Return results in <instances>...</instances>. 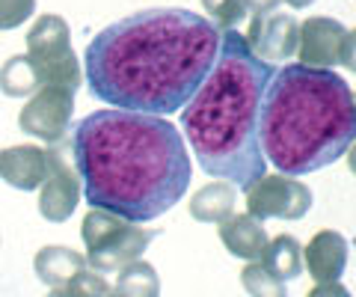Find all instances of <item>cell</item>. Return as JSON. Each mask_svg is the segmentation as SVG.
<instances>
[{"label":"cell","mask_w":356,"mask_h":297,"mask_svg":"<svg viewBox=\"0 0 356 297\" xmlns=\"http://www.w3.org/2000/svg\"><path fill=\"white\" fill-rule=\"evenodd\" d=\"M222 30L191 9H143L92 36L83 78L98 102L146 116L178 113L208 78Z\"/></svg>","instance_id":"1"},{"label":"cell","mask_w":356,"mask_h":297,"mask_svg":"<svg viewBox=\"0 0 356 297\" xmlns=\"http://www.w3.org/2000/svg\"><path fill=\"white\" fill-rule=\"evenodd\" d=\"M74 172L92 208L152 223L191 188V155L163 116L95 110L74 125Z\"/></svg>","instance_id":"2"},{"label":"cell","mask_w":356,"mask_h":297,"mask_svg":"<svg viewBox=\"0 0 356 297\" xmlns=\"http://www.w3.org/2000/svg\"><path fill=\"white\" fill-rule=\"evenodd\" d=\"M276 69L250 51L238 30H222L208 78L181 107V131L211 179L247 191L267 175L259 146V110Z\"/></svg>","instance_id":"3"},{"label":"cell","mask_w":356,"mask_h":297,"mask_svg":"<svg viewBox=\"0 0 356 297\" xmlns=\"http://www.w3.org/2000/svg\"><path fill=\"white\" fill-rule=\"evenodd\" d=\"M356 102L350 83L332 69L285 65L267 83L259 110V146L264 161L288 179L336 163L350 152Z\"/></svg>","instance_id":"4"},{"label":"cell","mask_w":356,"mask_h":297,"mask_svg":"<svg viewBox=\"0 0 356 297\" xmlns=\"http://www.w3.org/2000/svg\"><path fill=\"white\" fill-rule=\"evenodd\" d=\"M154 235L158 232L143 229L137 223H128V220L102 211V208H92L81 223L86 265L95 273H113L131 265V262L143 259V252L149 250Z\"/></svg>","instance_id":"5"},{"label":"cell","mask_w":356,"mask_h":297,"mask_svg":"<svg viewBox=\"0 0 356 297\" xmlns=\"http://www.w3.org/2000/svg\"><path fill=\"white\" fill-rule=\"evenodd\" d=\"M39 86H63L77 93L83 83V69L72 51V30L60 15H39L27 33V54Z\"/></svg>","instance_id":"6"},{"label":"cell","mask_w":356,"mask_h":297,"mask_svg":"<svg viewBox=\"0 0 356 297\" xmlns=\"http://www.w3.org/2000/svg\"><path fill=\"white\" fill-rule=\"evenodd\" d=\"M297 57H300V65H309V69L344 65L348 72H353V57H356L353 30L344 27L336 18L312 15L300 24Z\"/></svg>","instance_id":"7"},{"label":"cell","mask_w":356,"mask_h":297,"mask_svg":"<svg viewBox=\"0 0 356 297\" xmlns=\"http://www.w3.org/2000/svg\"><path fill=\"white\" fill-rule=\"evenodd\" d=\"M243 193H247V214L255 220H300L312 208L309 184L288 175H261Z\"/></svg>","instance_id":"8"},{"label":"cell","mask_w":356,"mask_h":297,"mask_svg":"<svg viewBox=\"0 0 356 297\" xmlns=\"http://www.w3.org/2000/svg\"><path fill=\"white\" fill-rule=\"evenodd\" d=\"M72 113H74V93L63 90V86H39L30 95V102L21 107L18 125L24 134L36 140L60 143L72 125Z\"/></svg>","instance_id":"9"},{"label":"cell","mask_w":356,"mask_h":297,"mask_svg":"<svg viewBox=\"0 0 356 297\" xmlns=\"http://www.w3.org/2000/svg\"><path fill=\"white\" fill-rule=\"evenodd\" d=\"M247 45L259 60L276 63V60H291L297 54V39H300V24L294 15L288 13H270V15H252Z\"/></svg>","instance_id":"10"},{"label":"cell","mask_w":356,"mask_h":297,"mask_svg":"<svg viewBox=\"0 0 356 297\" xmlns=\"http://www.w3.org/2000/svg\"><path fill=\"white\" fill-rule=\"evenodd\" d=\"M81 202V179L57 149H51V175L39 193V214L48 223H65Z\"/></svg>","instance_id":"11"},{"label":"cell","mask_w":356,"mask_h":297,"mask_svg":"<svg viewBox=\"0 0 356 297\" xmlns=\"http://www.w3.org/2000/svg\"><path fill=\"white\" fill-rule=\"evenodd\" d=\"M348 238L336 229H321L303 247V268L315 282H339L348 268Z\"/></svg>","instance_id":"12"},{"label":"cell","mask_w":356,"mask_h":297,"mask_svg":"<svg viewBox=\"0 0 356 297\" xmlns=\"http://www.w3.org/2000/svg\"><path fill=\"white\" fill-rule=\"evenodd\" d=\"M51 175V149L13 146L0 149V179L15 191H36Z\"/></svg>","instance_id":"13"},{"label":"cell","mask_w":356,"mask_h":297,"mask_svg":"<svg viewBox=\"0 0 356 297\" xmlns=\"http://www.w3.org/2000/svg\"><path fill=\"white\" fill-rule=\"evenodd\" d=\"M217 235L235 259H243V262H259L261 252L267 247V232L261 226V220H255L250 214H232L226 217L222 223L217 226Z\"/></svg>","instance_id":"14"},{"label":"cell","mask_w":356,"mask_h":297,"mask_svg":"<svg viewBox=\"0 0 356 297\" xmlns=\"http://www.w3.org/2000/svg\"><path fill=\"white\" fill-rule=\"evenodd\" d=\"M81 268H86V256L83 252H77L72 247H63V244H48L36 252V259H33V271H36V277L51 285V289H60L65 285Z\"/></svg>","instance_id":"15"},{"label":"cell","mask_w":356,"mask_h":297,"mask_svg":"<svg viewBox=\"0 0 356 297\" xmlns=\"http://www.w3.org/2000/svg\"><path fill=\"white\" fill-rule=\"evenodd\" d=\"M238 193L229 182H208L199 188L191 200V217L199 223H222L226 217L235 214Z\"/></svg>","instance_id":"16"},{"label":"cell","mask_w":356,"mask_h":297,"mask_svg":"<svg viewBox=\"0 0 356 297\" xmlns=\"http://www.w3.org/2000/svg\"><path fill=\"white\" fill-rule=\"evenodd\" d=\"M259 265L282 282L297 280L300 273H303V247H300L297 238H291V235H276L273 241H267Z\"/></svg>","instance_id":"17"},{"label":"cell","mask_w":356,"mask_h":297,"mask_svg":"<svg viewBox=\"0 0 356 297\" xmlns=\"http://www.w3.org/2000/svg\"><path fill=\"white\" fill-rule=\"evenodd\" d=\"M116 273L119 277L113 289L107 291V297H161V273L149 262L137 259Z\"/></svg>","instance_id":"18"},{"label":"cell","mask_w":356,"mask_h":297,"mask_svg":"<svg viewBox=\"0 0 356 297\" xmlns=\"http://www.w3.org/2000/svg\"><path fill=\"white\" fill-rule=\"evenodd\" d=\"M0 90L9 98H21V95H33L39 90V81H36V72L27 57H13L3 63L0 69Z\"/></svg>","instance_id":"19"},{"label":"cell","mask_w":356,"mask_h":297,"mask_svg":"<svg viewBox=\"0 0 356 297\" xmlns=\"http://www.w3.org/2000/svg\"><path fill=\"white\" fill-rule=\"evenodd\" d=\"M241 285L250 291V297H288L285 282L267 273L259 262H247L241 271Z\"/></svg>","instance_id":"20"},{"label":"cell","mask_w":356,"mask_h":297,"mask_svg":"<svg viewBox=\"0 0 356 297\" xmlns=\"http://www.w3.org/2000/svg\"><path fill=\"white\" fill-rule=\"evenodd\" d=\"M202 9L217 21L220 30H235L247 18V0H202Z\"/></svg>","instance_id":"21"},{"label":"cell","mask_w":356,"mask_h":297,"mask_svg":"<svg viewBox=\"0 0 356 297\" xmlns=\"http://www.w3.org/2000/svg\"><path fill=\"white\" fill-rule=\"evenodd\" d=\"M60 289L69 294V297H107L110 285H107V280L102 277V273L81 268L69 282L60 285Z\"/></svg>","instance_id":"22"},{"label":"cell","mask_w":356,"mask_h":297,"mask_svg":"<svg viewBox=\"0 0 356 297\" xmlns=\"http://www.w3.org/2000/svg\"><path fill=\"white\" fill-rule=\"evenodd\" d=\"M36 13V0H0V30H15Z\"/></svg>","instance_id":"23"},{"label":"cell","mask_w":356,"mask_h":297,"mask_svg":"<svg viewBox=\"0 0 356 297\" xmlns=\"http://www.w3.org/2000/svg\"><path fill=\"white\" fill-rule=\"evenodd\" d=\"M306 297H353V294L344 289L341 282H315V289H312Z\"/></svg>","instance_id":"24"},{"label":"cell","mask_w":356,"mask_h":297,"mask_svg":"<svg viewBox=\"0 0 356 297\" xmlns=\"http://www.w3.org/2000/svg\"><path fill=\"white\" fill-rule=\"evenodd\" d=\"M280 3L282 0H247V9L252 15H270V13H276Z\"/></svg>","instance_id":"25"},{"label":"cell","mask_w":356,"mask_h":297,"mask_svg":"<svg viewBox=\"0 0 356 297\" xmlns=\"http://www.w3.org/2000/svg\"><path fill=\"white\" fill-rule=\"evenodd\" d=\"M285 3L291 6V9H306V6L315 3V0H285Z\"/></svg>","instance_id":"26"},{"label":"cell","mask_w":356,"mask_h":297,"mask_svg":"<svg viewBox=\"0 0 356 297\" xmlns=\"http://www.w3.org/2000/svg\"><path fill=\"white\" fill-rule=\"evenodd\" d=\"M48 297H69V294H65L63 289H51V291H48Z\"/></svg>","instance_id":"27"}]
</instances>
